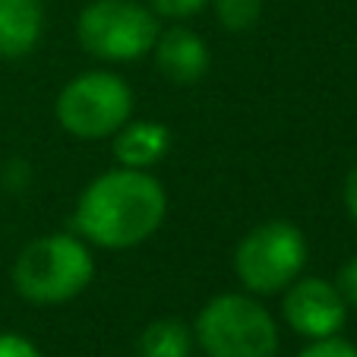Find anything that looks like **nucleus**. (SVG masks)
Returning a JSON list of instances; mask_svg holds the SVG:
<instances>
[{
  "mask_svg": "<svg viewBox=\"0 0 357 357\" xmlns=\"http://www.w3.org/2000/svg\"><path fill=\"white\" fill-rule=\"evenodd\" d=\"M133 92L117 73L92 70L67 82L57 98V121L79 139H105L130 121Z\"/></svg>",
  "mask_w": 357,
  "mask_h": 357,
  "instance_id": "nucleus-6",
  "label": "nucleus"
},
{
  "mask_svg": "<svg viewBox=\"0 0 357 357\" xmlns=\"http://www.w3.org/2000/svg\"><path fill=\"white\" fill-rule=\"evenodd\" d=\"M263 13V0H215V16L228 32H247Z\"/></svg>",
  "mask_w": 357,
  "mask_h": 357,
  "instance_id": "nucleus-12",
  "label": "nucleus"
},
{
  "mask_svg": "<svg viewBox=\"0 0 357 357\" xmlns=\"http://www.w3.org/2000/svg\"><path fill=\"white\" fill-rule=\"evenodd\" d=\"M193 351V332L181 319H155L139 335L136 354L139 357H190Z\"/></svg>",
  "mask_w": 357,
  "mask_h": 357,
  "instance_id": "nucleus-11",
  "label": "nucleus"
},
{
  "mask_svg": "<svg viewBox=\"0 0 357 357\" xmlns=\"http://www.w3.org/2000/svg\"><path fill=\"white\" fill-rule=\"evenodd\" d=\"M45 10L38 0H0V54L22 57L41 38Z\"/></svg>",
  "mask_w": 357,
  "mask_h": 357,
  "instance_id": "nucleus-10",
  "label": "nucleus"
},
{
  "mask_svg": "<svg viewBox=\"0 0 357 357\" xmlns=\"http://www.w3.org/2000/svg\"><path fill=\"white\" fill-rule=\"evenodd\" d=\"M171 149V133L165 123L155 121H136L123 123L114 136V155L123 168H149L165 158V152Z\"/></svg>",
  "mask_w": 357,
  "mask_h": 357,
  "instance_id": "nucleus-9",
  "label": "nucleus"
},
{
  "mask_svg": "<svg viewBox=\"0 0 357 357\" xmlns=\"http://www.w3.org/2000/svg\"><path fill=\"white\" fill-rule=\"evenodd\" d=\"M344 206H348L351 222L357 225V165L348 171V177H344Z\"/></svg>",
  "mask_w": 357,
  "mask_h": 357,
  "instance_id": "nucleus-17",
  "label": "nucleus"
},
{
  "mask_svg": "<svg viewBox=\"0 0 357 357\" xmlns=\"http://www.w3.org/2000/svg\"><path fill=\"white\" fill-rule=\"evenodd\" d=\"M76 35L101 61H139L155 47L158 20L136 0H92L79 13Z\"/></svg>",
  "mask_w": 357,
  "mask_h": 357,
  "instance_id": "nucleus-4",
  "label": "nucleus"
},
{
  "mask_svg": "<svg viewBox=\"0 0 357 357\" xmlns=\"http://www.w3.org/2000/svg\"><path fill=\"white\" fill-rule=\"evenodd\" d=\"M284 319L297 335L317 342V338L338 335V329L348 319V303L326 278H294L284 294Z\"/></svg>",
  "mask_w": 357,
  "mask_h": 357,
  "instance_id": "nucleus-7",
  "label": "nucleus"
},
{
  "mask_svg": "<svg viewBox=\"0 0 357 357\" xmlns=\"http://www.w3.org/2000/svg\"><path fill=\"white\" fill-rule=\"evenodd\" d=\"M335 288H338V294L344 297V303H348V307H357V257L348 259V263L338 269Z\"/></svg>",
  "mask_w": 357,
  "mask_h": 357,
  "instance_id": "nucleus-16",
  "label": "nucleus"
},
{
  "mask_svg": "<svg viewBox=\"0 0 357 357\" xmlns=\"http://www.w3.org/2000/svg\"><path fill=\"white\" fill-rule=\"evenodd\" d=\"M95 263L89 247L73 234L32 241L13 266V284L32 303H63L89 288Z\"/></svg>",
  "mask_w": 357,
  "mask_h": 357,
  "instance_id": "nucleus-2",
  "label": "nucleus"
},
{
  "mask_svg": "<svg viewBox=\"0 0 357 357\" xmlns=\"http://www.w3.org/2000/svg\"><path fill=\"white\" fill-rule=\"evenodd\" d=\"M168 196L155 177L136 168H117L95 177L79 196L73 225L86 241L108 250H127L158 231Z\"/></svg>",
  "mask_w": 357,
  "mask_h": 357,
  "instance_id": "nucleus-1",
  "label": "nucleus"
},
{
  "mask_svg": "<svg viewBox=\"0 0 357 357\" xmlns=\"http://www.w3.org/2000/svg\"><path fill=\"white\" fill-rule=\"evenodd\" d=\"M0 357H41L29 338L13 335V332H0Z\"/></svg>",
  "mask_w": 357,
  "mask_h": 357,
  "instance_id": "nucleus-15",
  "label": "nucleus"
},
{
  "mask_svg": "<svg viewBox=\"0 0 357 357\" xmlns=\"http://www.w3.org/2000/svg\"><path fill=\"white\" fill-rule=\"evenodd\" d=\"M155 61L158 70L177 86H190V82L202 79V73L209 70V47L190 29H168L158 32L155 41Z\"/></svg>",
  "mask_w": 357,
  "mask_h": 357,
  "instance_id": "nucleus-8",
  "label": "nucleus"
},
{
  "mask_svg": "<svg viewBox=\"0 0 357 357\" xmlns=\"http://www.w3.org/2000/svg\"><path fill=\"white\" fill-rule=\"evenodd\" d=\"M307 263V241L291 222H266L241 241L234 253V272L253 294H278Z\"/></svg>",
  "mask_w": 357,
  "mask_h": 357,
  "instance_id": "nucleus-5",
  "label": "nucleus"
},
{
  "mask_svg": "<svg viewBox=\"0 0 357 357\" xmlns=\"http://www.w3.org/2000/svg\"><path fill=\"white\" fill-rule=\"evenodd\" d=\"M209 0H149V10L168 20H187V16L199 13Z\"/></svg>",
  "mask_w": 357,
  "mask_h": 357,
  "instance_id": "nucleus-14",
  "label": "nucleus"
},
{
  "mask_svg": "<svg viewBox=\"0 0 357 357\" xmlns=\"http://www.w3.org/2000/svg\"><path fill=\"white\" fill-rule=\"evenodd\" d=\"M297 357H357V348L351 342H344V338L329 335V338H317L313 344H307Z\"/></svg>",
  "mask_w": 357,
  "mask_h": 357,
  "instance_id": "nucleus-13",
  "label": "nucleus"
},
{
  "mask_svg": "<svg viewBox=\"0 0 357 357\" xmlns=\"http://www.w3.org/2000/svg\"><path fill=\"white\" fill-rule=\"evenodd\" d=\"M193 335L206 357H275L278 326L247 294H218L199 310Z\"/></svg>",
  "mask_w": 357,
  "mask_h": 357,
  "instance_id": "nucleus-3",
  "label": "nucleus"
}]
</instances>
